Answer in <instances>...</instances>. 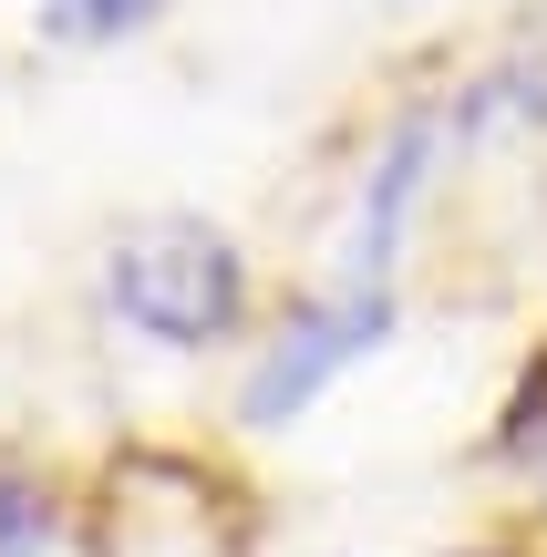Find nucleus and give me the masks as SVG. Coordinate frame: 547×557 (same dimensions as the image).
Listing matches in <instances>:
<instances>
[{
    "label": "nucleus",
    "instance_id": "1",
    "mask_svg": "<svg viewBox=\"0 0 547 557\" xmlns=\"http://www.w3.org/2000/svg\"><path fill=\"white\" fill-rule=\"evenodd\" d=\"M103 299L156 351H217L248 331V259L217 218H135L103 248Z\"/></svg>",
    "mask_w": 547,
    "mask_h": 557
},
{
    "label": "nucleus",
    "instance_id": "2",
    "mask_svg": "<svg viewBox=\"0 0 547 557\" xmlns=\"http://www.w3.org/2000/svg\"><path fill=\"white\" fill-rule=\"evenodd\" d=\"M383 331H393V289H362V278H341L331 299L289 310L279 331H269V351L248 361V382H238V423L248 434H279V423L310 413L351 361L383 351Z\"/></svg>",
    "mask_w": 547,
    "mask_h": 557
},
{
    "label": "nucleus",
    "instance_id": "3",
    "mask_svg": "<svg viewBox=\"0 0 547 557\" xmlns=\"http://www.w3.org/2000/svg\"><path fill=\"white\" fill-rule=\"evenodd\" d=\"M32 21L62 41V52H103V41H135L165 21V0H32Z\"/></svg>",
    "mask_w": 547,
    "mask_h": 557
},
{
    "label": "nucleus",
    "instance_id": "4",
    "mask_svg": "<svg viewBox=\"0 0 547 557\" xmlns=\"http://www.w3.org/2000/svg\"><path fill=\"white\" fill-rule=\"evenodd\" d=\"M52 537V506H41V485H21L11 465H0V557H41Z\"/></svg>",
    "mask_w": 547,
    "mask_h": 557
},
{
    "label": "nucleus",
    "instance_id": "5",
    "mask_svg": "<svg viewBox=\"0 0 547 557\" xmlns=\"http://www.w3.org/2000/svg\"><path fill=\"white\" fill-rule=\"evenodd\" d=\"M517 465H527V475H547V372H537L527 413H517Z\"/></svg>",
    "mask_w": 547,
    "mask_h": 557
}]
</instances>
